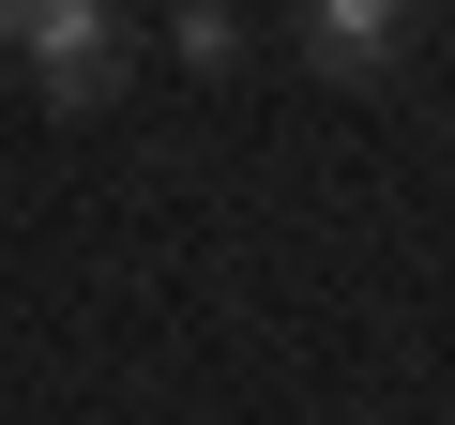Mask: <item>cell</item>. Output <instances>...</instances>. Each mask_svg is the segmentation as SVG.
Wrapping results in <instances>:
<instances>
[{
    "label": "cell",
    "instance_id": "cell-1",
    "mask_svg": "<svg viewBox=\"0 0 455 425\" xmlns=\"http://www.w3.org/2000/svg\"><path fill=\"white\" fill-rule=\"evenodd\" d=\"M31 76H46V107H107V92H122V16H107V0H76V16L31 46Z\"/></svg>",
    "mask_w": 455,
    "mask_h": 425
},
{
    "label": "cell",
    "instance_id": "cell-2",
    "mask_svg": "<svg viewBox=\"0 0 455 425\" xmlns=\"http://www.w3.org/2000/svg\"><path fill=\"white\" fill-rule=\"evenodd\" d=\"M395 31H410V0H304V61H334V76H379Z\"/></svg>",
    "mask_w": 455,
    "mask_h": 425
},
{
    "label": "cell",
    "instance_id": "cell-3",
    "mask_svg": "<svg viewBox=\"0 0 455 425\" xmlns=\"http://www.w3.org/2000/svg\"><path fill=\"white\" fill-rule=\"evenodd\" d=\"M167 46H182V76H228V46H243V16H228V0H182V16H167Z\"/></svg>",
    "mask_w": 455,
    "mask_h": 425
},
{
    "label": "cell",
    "instance_id": "cell-4",
    "mask_svg": "<svg viewBox=\"0 0 455 425\" xmlns=\"http://www.w3.org/2000/svg\"><path fill=\"white\" fill-rule=\"evenodd\" d=\"M61 16H76V0H0V46H16V61H31V46H46Z\"/></svg>",
    "mask_w": 455,
    "mask_h": 425
}]
</instances>
